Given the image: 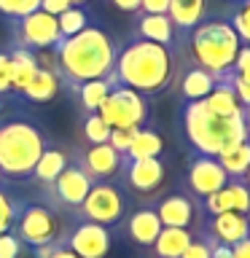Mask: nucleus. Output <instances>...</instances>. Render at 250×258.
<instances>
[{"label": "nucleus", "mask_w": 250, "mask_h": 258, "mask_svg": "<svg viewBox=\"0 0 250 258\" xmlns=\"http://www.w3.org/2000/svg\"><path fill=\"white\" fill-rule=\"evenodd\" d=\"M113 59H116V40L102 24L92 22L78 35L59 40V46L54 48V73L59 78V86L73 94L86 81L108 78Z\"/></svg>", "instance_id": "nucleus-2"}, {"label": "nucleus", "mask_w": 250, "mask_h": 258, "mask_svg": "<svg viewBox=\"0 0 250 258\" xmlns=\"http://www.w3.org/2000/svg\"><path fill=\"white\" fill-rule=\"evenodd\" d=\"M97 113L110 129H143L151 121V100L129 86H113Z\"/></svg>", "instance_id": "nucleus-8"}, {"label": "nucleus", "mask_w": 250, "mask_h": 258, "mask_svg": "<svg viewBox=\"0 0 250 258\" xmlns=\"http://www.w3.org/2000/svg\"><path fill=\"white\" fill-rule=\"evenodd\" d=\"M40 253H43V258H78L65 242H54L48 247H40Z\"/></svg>", "instance_id": "nucleus-41"}, {"label": "nucleus", "mask_w": 250, "mask_h": 258, "mask_svg": "<svg viewBox=\"0 0 250 258\" xmlns=\"http://www.w3.org/2000/svg\"><path fill=\"white\" fill-rule=\"evenodd\" d=\"M180 258H213V255H210V242L205 239V234H202V231H194L191 245L185 247V253H183Z\"/></svg>", "instance_id": "nucleus-37"}, {"label": "nucleus", "mask_w": 250, "mask_h": 258, "mask_svg": "<svg viewBox=\"0 0 250 258\" xmlns=\"http://www.w3.org/2000/svg\"><path fill=\"white\" fill-rule=\"evenodd\" d=\"M229 22H231L234 32H237V38L242 40V43L250 46V6L245 3V0H237V6H234Z\"/></svg>", "instance_id": "nucleus-34"}, {"label": "nucleus", "mask_w": 250, "mask_h": 258, "mask_svg": "<svg viewBox=\"0 0 250 258\" xmlns=\"http://www.w3.org/2000/svg\"><path fill=\"white\" fill-rule=\"evenodd\" d=\"M199 231L207 234L210 239L223 242L234 247L237 242L250 237V213H218V215H205L199 223Z\"/></svg>", "instance_id": "nucleus-16"}, {"label": "nucleus", "mask_w": 250, "mask_h": 258, "mask_svg": "<svg viewBox=\"0 0 250 258\" xmlns=\"http://www.w3.org/2000/svg\"><path fill=\"white\" fill-rule=\"evenodd\" d=\"M11 97V56L0 48V100Z\"/></svg>", "instance_id": "nucleus-38"}, {"label": "nucleus", "mask_w": 250, "mask_h": 258, "mask_svg": "<svg viewBox=\"0 0 250 258\" xmlns=\"http://www.w3.org/2000/svg\"><path fill=\"white\" fill-rule=\"evenodd\" d=\"M70 164H73V151H65V148H59V145L51 143L43 153H40V159H38L35 169H32L30 180L35 185H40V188H46V185H51Z\"/></svg>", "instance_id": "nucleus-20"}, {"label": "nucleus", "mask_w": 250, "mask_h": 258, "mask_svg": "<svg viewBox=\"0 0 250 258\" xmlns=\"http://www.w3.org/2000/svg\"><path fill=\"white\" fill-rule=\"evenodd\" d=\"M8 30H11V46L27 48V51H51L62 40L56 16L40 8L16 22H8Z\"/></svg>", "instance_id": "nucleus-9"}, {"label": "nucleus", "mask_w": 250, "mask_h": 258, "mask_svg": "<svg viewBox=\"0 0 250 258\" xmlns=\"http://www.w3.org/2000/svg\"><path fill=\"white\" fill-rule=\"evenodd\" d=\"M65 245L78 258H105L110 253L113 237H110V229H105L100 223L73 218V229H68V234H65Z\"/></svg>", "instance_id": "nucleus-12"}, {"label": "nucleus", "mask_w": 250, "mask_h": 258, "mask_svg": "<svg viewBox=\"0 0 250 258\" xmlns=\"http://www.w3.org/2000/svg\"><path fill=\"white\" fill-rule=\"evenodd\" d=\"M59 78H56L54 70H46V68H38L32 73V78L27 81V86L22 89V94L16 100L22 102H30V105H46L51 102L56 94H59Z\"/></svg>", "instance_id": "nucleus-22"}, {"label": "nucleus", "mask_w": 250, "mask_h": 258, "mask_svg": "<svg viewBox=\"0 0 250 258\" xmlns=\"http://www.w3.org/2000/svg\"><path fill=\"white\" fill-rule=\"evenodd\" d=\"M231 258H250V237L231 247Z\"/></svg>", "instance_id": "nucleus-45"}, {"label": "nucleus", "mask_w": 250, "mask_h": 258, "mask_svg": "<svg viewBox=\"0 0 250 258\" xmlns=\"http://www.w3.org/2000/svg\"><path fill=\"white\" fill-rule=\"evenodd\" d=\"M239 180H242V183H245V185H247V188H250V164H247V169H245V175H242V177H239Z\"/></svg>", "instance_id": "nucleus-47"}, {"label": "nucleus", "mask_w": 250, "mask_h": 258, "mask_svg": "<svg viewBox=\"0 0 250 258\" xmlns=\"http://www.w3.org/2000/svg\"><path fill=\"white\" fill-rule=\"evenodd\" d=\"M231 177L226 175V169L218 164V159L213 156H199L194 153L189 159V169H185V188L191 197L197 199H207L210 194L221 191Z\"/></svg>", "instance_id": "nucleus-14"}, {"label": "nucleus", "mask_w": 250, "mask_h": 258, "mask_svg": "<svg viewBox=\"0 0 250 258\" xmlns=\"http://www.w3.org/2000/svg\"><path fill=\"white\" fill-rule=\"evenodd\" d=\"M56 24H59L62 40L73 38V35H78L81 30H86L89 24H92V11H89V6H70L68 11H62L59 16H56Z\"/></svg>", "instance_id": "nucleus-30"}, {"label": "nucleus", "mask_w": 250, "mask_h": 258, "mask_svg": "<svg viewBox=\"0 0 250 258\" xmlns=\"http://www.w3.org/2000/svg\"><path fill=\"white\" fill-rule=\"evenodd\" d=\"M127 207H129V199H127L124 185L113 183V180H102V183H94L89 188L86 199L81 202V207L73 213V218L113 229V226L124 223Z\"/></svg>", "instance_id": "nucleus-7"}, {"label": "nucleus", "mask_w": 250, "mask_h": 258, "mask_svg": "<svg viewBox=\"0 0 250 258\" xmlns=\"http://www.w3.org/2000/svg\"><path fill=\"white\" fill-rule=\"evenodd\" d=\"M167 8H169V0H143L140 3L143 14H167Z\"/></svg>", "instance_id": "nucleus-43"}, {"label": "nucleus", "mask_w": 250, "mask_h": 258, "mask_svg": "<svg viewBox=\"0 0 250 258\" xmlns=\"http://www.w3.org/2000/svg\"><path fill=\"white\" fill-rule=\"evenodd\" d=\"M205 105L210 108V113H215V116H221V118H229V116H237V113H242V105H239L237 94H234V89H231L229 73L218 78L215 89L205 97Z\"/></svg>", "instance_id": "nucleus-26"}, {"label": "nucleus", "mask_w": 250, "mask_h": 258, "mask_svg": "<svg viewBox=\"0 0 250 258\" xmlns=\"http://www.w3.org/2000/svg\"><path fill=\"white\" fill-rule=\"evenodd\" d=\"M135 135H137V129H110L108 145L116 148L121 156H124V153L129 151V145H132V140H135Z\"/></svg>", "instance_id": "nucleus-35"}, {"label": "nucleus", "mask_w": 250, "mask_h": 258, "mask_svg": "<svg viewBox=\"0 0 250 258\" xmlns=\"http://www.w3.org/2000/svg\"><path fill=\"white\" fill-rule=\"evenodd\" d=\"M70 6H89V0H68Z\"/></svg>", "instance_id": "nucleus-49"}, {"label": "nucleus", "mask_w": 250, "mask_h": 258, "mask_svg": "<svg viewBox=\"0 0 250 258\" xmlns=\"http://www.w3.org/2000/svg\"><path fill=\"white\" fill-rule=\"evenodd\" d=\"M110 3L116 6L118 11H124V14H137V11H140L143 0H110Z\"/></svg>", "instance_id": "nucleus-44"}, {"label": "nucleus", "mask_w": 250, "mask_h": 258, "mask_svg": "<svg viewBox=\"0 0 250 258\" xmlns=\"http://www.w3.org/2000/svg\"><path fill=\"white\" fill-rule=\"evenodd\" d=\"M62 215L59 210H54L51 205H46L43 199H24L16 213L14 229L11 234L22 242L24 247H48L54 242H65L68 229L62 226Z\"/></svg>", "instance_id": "nucleus-6"}, {"label": "nucleus", "mask_w": 250, "mask_h": 258, "mask_svg": "<svg viewBox=\"0 0 250 258\" xmlns=\"http://www.w3.org/2000/svg\"><path fill=\"white\" fill-rule=\"evenodd\" d=\"M175 73H177L175 48L129 35L127 40L116 43V59H113V70L108 78L113 81V86H129L151 100V97L167 92L172 86Z\"/></svg>", "instance_id": "nucleus-1"}, {"label": "nucleus", "mask_w": 250, "mask_h": 258, "mask_svg": "<svg viewBox=\"0 0 250 258\" xmlns=\"http://www.w3.org/2000/svg\"><path fill=\"white\" fill-rule=\"evenodd\" d=\"M132 35L145 38V40L159 43V46H167V48H175V43H177V32H175L167 14H143V11H137L135 24H132Z\"/></svg>", "instance_id": "nucleus-19"}, {"label": "nucleus", "mask_w": 250, "mask_h": 258, "mask_svg": "<svg viewBox=\"0 0 250 258\" xmlns=\"http://www.w3.org/2000/svg\"><path fill=\"white\" fill-rule=\"evenodd\" d=\"M245 3H247V6H250V0H245Z\"/></svg>", "instance_id": "nucleus-50"}, {"label": "nucleus", "mask_w": 250, "mask_h": 258, "mask_svg": "<svg viewBox=\"0 0 250 258\" xmlns=\"http://www.w3.org/2000/svg\"><path fill=\"white\" fill-rule=\"evenodd\" d=\"M207 14V0H169L167 16L172 22L177 38L189 35Z\"/></svg>", "instance_id": "nucleus-21"}, {"label": "nucleus", "mask_w": 250, "mask_h": 258, "mask_svg": "<svg viewBox=\"0 0 250 258\" xmlns=\"http://www.w3.org/2000/svg\"><path fill=\"white\" fill-rule=\"evenodd\" d=\"M215 84H218V78L213 73L202 70L197 64H185L177 89H180L183 102H194V100H205V97L215 89Z\"/></svg>", "instance_id": "nucleus-23"}, {"label": "nucleus", "mask_w": 250, "mask_h": 258, "mask_svg": "<svg viewBox=\"0 0 250 258\" xmlns=\"http://www.w3.org/2000/svg\"><path fill=\"white\" fill-rule=\"evenodd\" d=\"M161 151H164L161 135L151 126H143V129H137V135H135L132 145H129V151L124 153V159L127 161H132V159H159Z\"/></svg>", "instance_id": "nucleus-28"}, {"label": "nucleus", "mask_w": 250, "mask_h": 258, "mask_svg": "<svg viewBox=\"0 0 250 258\" xmlns=\"http://www.w3.org/2000/svg\"><path fill=\"white\" fill-rule=\"evenodd\" d=\"M0 188H11V183L6 180V175H3V172H0Z\"/></svg>", "instance_id": "nucleus-48"}, {"label": "nucleus", "mask_w": 250, "mask_h": 258, "mask_svg": "<svg viewBox=\"0 0 250 258\" xmlns=\"http://www.w3.org/2000/svg\"><path fill=\"white\" fill-rule=\"evenodd\" d=\"M92 185H94L92 177L73 161L51 185L40 188L38 199H43L46 205H51L54 210H59V213H76V210L81 207V202L86 199V194H89Z\"/></svg>", "instance_id": "nucleus-10"}, {"label": "nucleus", "mask_w": 250, "mask_h": 258, "mask_svg": "<svg viewBox=\"0 0 250 258\" xmlns=\"http://www.w3.org/2000/svg\"><path fill=\"white\" fill-rule=\"evenodd\" d=\"M19 205H22V197H14L11 188H0V234H8L14 229Z\"/></svg>", "instance_id": "nucleus-32"}, {"label": "nucleus", "mask_w": 250, "mask_h": 258, "mask_svg": "<svg viewBox=\"0 0 250 258\" xmlns=\"http://www.w3.org/2000/svg\"><path fill=\"white\" fill-rule=\"evenodd\" d=\"M51 145V137L32 116H0V172L8 183L32 177L40 153Z\"/></svg>", "instance_id": "nucleus-3"}, {"label": "nucleus", "mask_w": 250, "mask_h": 258, "mask_svg": "<svg viewBox=\"0 0 250 258\" xmlns=\"http://www.w3.org/2000/svg\"><path fill=\"white\" fill-rule=\"evenodd\" d=\"M202 202V213L205 215H218V213H250V188L239 177H231L221 191L210 194Z\"/></svg>", "instance_id": "nucleus-17"}, {"label": "nucleus", "mask_w": 250, "mask_h": 258, "mask_svg": "<svg viewBox=\"0 0 250 258\" xmlns=\"http://www.w3.org/2000/svg\"><path fill=\"white\" fill-rule=\"evenodd\" d=\"M73 161L92 177V183H102V180L118 177L121 164H124V156H121L116 148H110L108 143H100V145L76 148L73 151Z\"/></svg>", "instance_id": "nucleus-13"}, {"label": "nucleus", "mask_w": 250, "mask_h": 258, "mask_svg": "<svg viewBox=\"0 0 250 258\" xmlns=\"http://www.w3.org/2000/svg\"><path fill=\"white\" fill-rule=\"evenodd\" d=\"M229 81H231V89L237 94V100L242 108H250V78L247 76H237V73L229 70Z\"/></svg>", "instance_id": "nucleus-36"}, {"label": "nucleus", "mask_w": 250, "mask_h": 258, "mask_svg": "<svg viewBox=\"0 0 250 258\" xmlns=\"http://www.w3.org/2000/svg\"><path fill=\"white\" fill-rule=\"evenodd\" d=\"M161 229H164V226H161L156 210H153L151 205L140 207V210H132V213L127 215V221H124V234L137 247H151L153 242H156Z\"/></svg>", "instance_id": "nucleus-18"}, {"label": "nucleus", "mask_w": 250, "mask_h": 258, "mask_svg": "<svg viewBox=\"0 0 250 258\" xmlns=\"http://www.w3.org/2000/svg\"><path fill=\"white\" fill-rule=\"evenodd\" d=\"M19 253H22V242L11 231L0 234V258H19Z\"/></svg>", "instance_id": "nucleus-39"}, {"label": "nucleus", "mask_w": 250, "mask_h": 258, "mask_svg": "<svg viewBox=\"0 0 250 258\" xmlns=\"http://www.w3.org/2000/svg\"><path fill=\"white\" fill-rule=\"evenodd\" d=\"M81 132H84L86 145H100V143H108L110 126L102 121L100 113H84V118H81Z\"/></svg>", "instance_id": "nucleus-31"}, {"label": "nucleus", "mask_w": 250, "mask_h": 258, "mask_svg": "<svg viewBox=\"0 0 250 258\" xmlns=\"http://www.w3.org/2000/svg\"><path fill=\"white\" fill-rule=\"evenodd\" d=\"M218 164L226 169L229 177H242L247 164H250V140H242L237 145H231V148H226L218 156Z\"/></svg>", "instance_id": "nucleus-29"}, {"label": "nucleus", "mask_w": 250, "mask_h": 258, "mask_svg": "<svg viewBox=\"0 0 250 258\" xmlns=\"http://www.w3.org/2000/svg\"><path fill=\"white\" fill-rule=\"evenodd\" d=\"M180 124H183V135H185V140H189L191 151L199 153V156L218 159L226 148H231V145H237L242 140H250L242 113L221 118V116H215V113H210L205 100L183 102Z\"/></svg>", "instance_id": "nucleus-4"}, {"label": "nucleus", "mask_w": 250, "mask_h": 258, "mask_svg": "<svg viewBox=\"0 0 250 258\" xmlns=\"http://www.w3.org/2000/svg\"><path fill=\"white\" fill-rule=\"evenodd\" d=\"M156 210L161 226H172V229H191L194 223H202V202L197 197H191L189 191H169L164 194L156 205Z\"/></svg>", "instance_id": "nucleus-11"}, {"label": "nucleus", "mask_w": 250, "mask_h": 258, "mask_svg": "<svg viewBox=\"0 0 250 258\" xmlns=\"http://www.w3.org/2000/svg\"><path fill=\"white\" fill-rule=\"evenodd\" d=\"M231 73H237V76H247L250 78V46L242 43L239 51H237V59L231 64Z\"/></svg>", "instance_id": "nucleus-40"}, {"label": "nucleus", "mask_w": 250, "mask_h": 258, "mask_svg": "<svg viewBox=\"0 0 250 258\" xmlns=\"http://www.w3.org/2000/svg\"><path fill=\"white\" fill-rule=\"evenodd\" d=\"M70 3L68 0H40V11L51 14V16H59L62 11H68Z\"/></svg>", "instance_id": "nucleus-42"}, {"label": "nucleus", "mask_w": 250, "mask_h": 258, "mask_svg": "<svg viewBox=\"0 0 250 258\" xmlns=\"http://www.w3.org/2000/svg\"><path fill=\"white\" fill-rule=\"evenodd\" d=\"M164 175H167V167L161 161V156L159 159H132V161L124 159L121 172H118V183L132 194L148 197V194L159 191V185L164 183Z\"/></svg>", "instance_id": "nucleus-15"}, {"label": "nucleus", "mask_w": 250, "mask_h": 258, "mask_svg": "<svg viewBox=\"0 0 250 258\" xmlns=\"http://www.w3.org/2000/svg\"><path fill=\"white\" fill-rule=\"evenodd\" d=\"M180 40H183V51L189 64H197V68L213 73L215 78H221L231 70L237 51L242 46V40L237 38V32H234L231 22L226 16L202 19Z\"/></svg>", "instance_id": "nucleus-5"}, {"label": "nucleus", "mask_w": 250, "mask_h": 258, "mask_svg": "<svg viewBox=\"0 0 250 258\" xmlns=\"http://www.w3.org/2000/svg\"><path fill=\"white\" fill-rule=\"evenodd\" d=\"M194 231L191 229H172V226H164L159 231L156 242L151 245L153 258H180L185 253V247L191 245Z\"/></svg>", "instance_id": "nucleus-25"}, {"label": "nucleus", "mask_w": 250, "mask_h": 258, "mask_svg": "<svg viewBox=\"0 0 250 258\" xmlns=\"http://www.w3.org/2000/svg\"><path fill=\"white\" fill-rule=\"evenodd\" d=\"M8 56H11V97H19L40 64H38L35 51H27V48H19V46L8 48Z\"/></svg>", "instance_id": "nucleus-24"}, {"label": "nucleus", "mask_w": 250, "mask_h": 258, "mask_svg": "<svg viewBox=\"0 0 250 258\" xmlns=\"http://www.w3.org/2000/svg\"><path fill=\"white\" fill-rule=\"evenodd\" d=\"M113 89V81L110 78H94V81H86L81 84L76 92H73V100L78 102V110L81 113H97L102 108L105 97L110 94Z\"/></svg>", "instance_id": "nucleus-27"}, {"label": "nucleus", "mask_w": 250, "mask_h": 258, "mask_svg": "<svg viewBox=\"0 0 250 258\" xmlns=\"http://www.w3.org/2000/svg\"><path fill=\"white\" fill-rule=\"evenodd\" d=\"M242 118H245V129H247V137H250V108H242Z\"/></svg>", "instance_id": "nucleus-46"}, {"label": "nucleus", "mask_w": 250, "mask_h": 258, "mask_svg": "<svg viewBox=\"0 0 250 258\" xmlns=\"http://www.w3.org/2000/svg\"><path fill=\"white\" fill-rule=\"evenodd\" d=\"M40 8V0H0V16L6 22H16Z\"/></svg>", "instance_id": "nucleus-33"}]
</instances>
